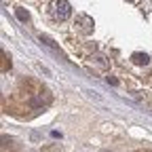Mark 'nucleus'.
I'll return each mask as SVG.
<instances>
[{
  "mask_svg": "<svg viewBox=\"0 0 152 152\" xmlns=\"http://www.w3.org/2000/svg\"><path fill=\"white\" fill-rule=\"evenodd\" d=\"M106 80H108L110 85H118V80H116V78H114V76H108V78H106Z\"/></svg>",
  "mask_w": 152,
  "mask_h": 152,
  "instance_id": "7",
  "label": "nucleus"
},
{
  "mask_svg": "<svg viewBox=\"0 0 152 152\" xmlns=\"http://www.w3.org/2000/svg\"><path fill=\"white\" fill-rule=\"evenodd\" d=\"M40 42H42V45H47L49 49H55V51H57V45H55V40H53L51 36H47V34H40Z\"/></svg>",
  "mask_w": 152,
  "mask_h": 152,
  "instance_id": "5",
  "label": "nucleus"
},
{
  "mask_svg": "<svg viewBox=\"0 0 152 152\" xmlns=\"http://www.w3.org/2000/svg\"><path fill=\"white\" fill-rule=\"evenodd\" d=\"M129 2H131V0H129Z\"/></svg>",
  "mask_w": 152,
  "mask_h": 152,
  "instance_id": "8",
  "label": "nucleus"
},
{
  "mask_svg": "<svg viewBox=\"0 0 152 152\" xmlns=\"http://www.w3.org/2000/svg\"><path fill=\"white\" fill-rule=\"evenodd\" d=\"M15 13H17V19H19V21H23V23H26V21H30V13H28L26 9H21V7H19Z\"/></svg>",
  "mask_w": 152,
  "mask_h": 152,
  "instance_id": "6",
  "label": "nucleus"
},
{
  "mask_svg": "<svg viewBox=\"0 0 152 152\" xmlns=\"http://www.w3.org/2000/svg\"><path fill=\"white\" fill-rule=\"evenodd\" d=\"M72 15V7L68 0H55L53 2V17L59 19V21H66V19H70Z\"/></svg>",
  "mask_w": 152,
  "mask_h": 152,
  "instance_id": "1",
  "label": "nucleus"
},
{
  "mask_svg": "<svg viewBox=\"0 0 152 152\" xmlns=\"http://www.w3.org/2000/svg\"><path fill=\"white\" fill-rule=\"evenodd\" d=\"M131 61L135 64V66H146V64L150 61V57H148L146 53H133V55H131Z\"/></svg>",
  "mask_w": 152,
  "mask_h": 152,
  "instance_id": "4",
  "label": "nucleus"
},
{
  "mask_svg": "<svg viewBox=\"0 0 152 152\" xmlns=\"http://www.w3.org/2000/svg\"><path fill=\"white\" fill-rule=\"evenodd\" d=\"M76 26H78V30L83 34H91L93 32V19L89 15H78L76 17Z\"/></svg>",
  "mask_w": 152,
  "mask_h": 152,
  "instance_id": "2",
  "label": "nucleus"
},
{
  "mask_svg": "<svg viewBox=\"0 0 152 152\" xmlns=\"http://www.w3.org/2000/svg\"><path fill=\"white\" fill-rule=\"evenodd\" d=\"M34 108H38V106H47V104H51V93L49 91H40V93H38L36 95V97L30 102Z\"/></svg>",
  "mask_w": 152,
  "mask_h": 152,
  "instance_id": "3",
  "label": "nucleus"
}]
</instances>
